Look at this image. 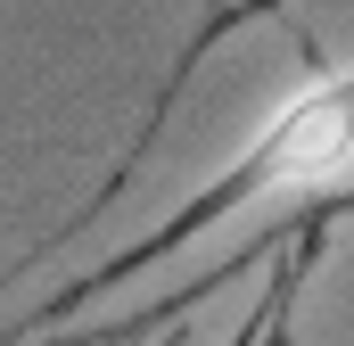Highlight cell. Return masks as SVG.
<instances>
[{
	"instance_id": "cell-2",
	"label": "cell",
	"mask_w": 354,
	"mask_h": 346,
	"mask_svg": "<svg viewBox=\"0 0 354 346\" xmlns=\"http://www.w3.org/2000/svg\"><path fill=\"white\" fill-rule=\"evenodd\" d=\"M264 248H280L272 289H264V305L231 330V346H297V305H305V280H313V264H322L330 239H313L305 223H280V239H264Z\"/></svg>"
},
{
	"instance_id": "cell-4",
	"label": "cell",
	"mask_w": 354,
	"mask_h": 346,
	"mask_svg": "<svg viewBox=\"0 0 354 346\" xmlns=\"http://www.w3.org/2000/svg\"><path fill=\"white\" fill-rule=\"evenodd\" d=\"M149 346H157V338H149Z\"/></svg>"
},
{
	"instance_id": "cell-1",
	"label": "cell",
	"mask_w": 354,
	"mask_h": 346,
	"mask_svg": "<svg viewBox=\"0 0 354 346\" xmlns=\"http://www.w3.org/2000/svg\"><path fill=\"white\" fill-rule=\"evenodd\" d=\"M346 173H354V66H313L305 83L272 107V124L214 173L198 198H181L149 239H132V248L99 256L83 280H66V289L25 322V338H50L75 305H91V297L115 289V280H140L149 264L181 256V248L206 239L214 223H239V215H256V206H313V198H330Z\"/></svg>"
},
{
	"instance_id": "cell-3",
	"label": "cell",
	"mask_w": 354,
	"mask_h": 346,
	"mask_svg": "<svg viewBox=\"0 0 354 346\" xmlns=\"http://www.w3.org/2000/svg\"><path fill=\"white\" fill-rule=\"evenodd\" d=\"M288 223H305L313 239H330L338 223H354V173H346V181H338V190H330V198H313V206H297Z\"/></svg>"
}]
</instances>
